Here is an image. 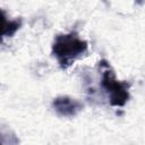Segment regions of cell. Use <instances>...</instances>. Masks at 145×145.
Here are the masks:
<instances>
[{
  "mask_svg": "<svg viewBox=\"0 0 145 145\" xmlns=\"http://www.w3.org/2000/svg\"><path fill=\"white\" fill-rule=\"evenodd\" d=\"M87 50V42L79 39L77 33L60 34L54 39L52 54L57 58L61 68H68L77 58Z\"/></svg>",
  "mask_w": 145,
  "mask_h": 145,
  "instance_id": "6da1fadb",
  "label": "cell"
},
{
  "mask_svg": "<svg viewBox=\"0 0 145 145\" xmlns=\"http://www.w3.org/2000/svg\"><path fill=\"white\" fill-rule=\"evenodd\" d=\"M102 87L110 94V104L113 106H123L129 99V86L127 82H119L116 79L111 70H105L101 80Z\"/></svg>",
  "mask_w": 145,
  "mask_h": 145,
  "instance_id": "7a4b0ae2",
  "label": "cell"
},
{
  "mask_svg": "<svg viewBox=\"0 0 145 145\" xmlns=\"http://www.w3.org/2000/svg\"><path fill=\"white\" fill-rule=\"evenodd\" d=\"M52 106L59 117H75L83 110V104L69 96H58L53 100Z\"/></svg>",
  "mask_w": 145,
  "mask_h": 145,
  "instance_id": "3957f363",
  "label": "cell"
},
{
  "mask_svg": "<svg viewBox=\"0 0 145 145\" xmlns=\"http://www.w3.org/2000/svg\"><path fill=\"white\" fill-rule=\"evenodd\" d=\"M22 26L20 19H14L7 22L3 18V27H2V36H12Z\"/></svg>",
  "mask_w": 145,
  "mask_h": 145,
  "instance_id": "277c9868",
  "label": "cell"
}]
</instances>
